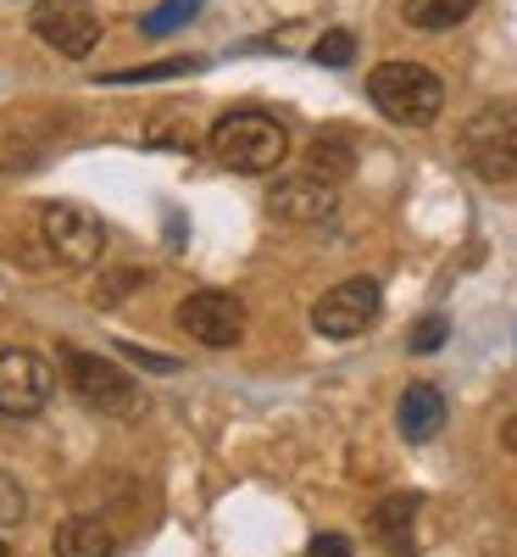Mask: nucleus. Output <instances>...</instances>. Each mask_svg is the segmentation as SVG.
<instances>
[{
    "mask_svg": "<svg viewBox=\"0 0 517 557\" xmlns=\"http://www.w3.org/2000/svg\"><path fill=\"white\" fill-rule=\"evenodd\" d=\"M106 246V228L96 212H84L73 201H45L39 207V262L62 268H89Z\"/></svg>",
    "mask_w": 517,
    "mask_h": 557,
    "instance_id": "20e7f679",
    "label": "nucleus"
},
{
    "mask_svg": "<svg viewBox=\"0 0 517 557\" xmlns=\"http://www.w3.org/2000/svg\"><path fill=\"white\" fill-rule=\"evenodd\" d=\"M0 557H7V541H0Z\"/></svg>",
    "mask_w": 517,
    "mask_h": 557,
    "instance_id": "5701e85b",
    "label": "nucleus"
},
{
    "mask_svg": "<svg viewBox=\"0 0 517 557\" xmlns=\"http://www.w3.org/2000/svg\"><path fill=\"white\" fill-rule=\"evenodd\" d=\"M123 357L128 362H146L151 374H173V368H178V357H156V351H139V346H123Z\"/></svg>",
    "mask_w": 517,
    "mask_h": 557,
    "instance_id": "412c9836",
    "label": "nucleus"
},
{
    "mask_svg": "<svg viewBox=\"0 0 517 557\" xmlns=\"http://www.w3.org/2000/svg\"><path fill=\"white\" fill-rule=\"evenodd\" d=\"M367 101L379 107L390 123H401V128H423V123L440 117L445 84L429 67H417V62H384V67L367 73Z\"/></svg>",
    "mask_w": 517,
    "mask_h": 557,
    "instance_id": "f03ea898",
    "label": "nucleus"
},
{
    "mask_svg": "<svg viewBox=\"0 0 517 557\" xmlns=\"http://www.w3.org/2000/svg\"><path fill=\"white\" fill-rule=\"evenodd\" d=\"M373 535H379L390 546V557H412V524H417V496H384L379 507H373Z\"/></svg>",
    "mask_w": 517,
    "mask_h": 557,
    "instance_id": "f8f14e48",
    "label": "nucleus"
},
{
    "mask_svg": "<svg viewBox=\"0 0 517 557\" xmlns=\"http://www.w3.org/2000/svg\"><path fill=\"white\" fill-rule=\"evenodd\" d=\"M445 335H451V330H445V318H423L417 330H412V351H440Z\"/></svg>",
    "mask_w": 517,
    "mask_h": 557,
    "instance_id": "aec40b11",
    "label": "nucleus"
},
{
    "mask_svg": "<svg viewBox=\"0 0 517 557\" xmlns=\"http://www.w3.org/2000/svg\"><path fill=\"white\" fill-rule=\"evenodd\" d=\"M201 57H167L151 67H128V73H101V84H156V78H178V73H196Z\"/></svg>",
    "mask_w": 517,
    "mask_h": 557,
    "instance_id": "dca6fc26",
    "label": "nucleus"
},
{
    "mask_svg": "<svg viewBox=\"0 0 517 557\" xmlns=\"http://www.w3.org/2000/svg\"><path fill=\"white\" fill-rule=\"evenodd\" d=\"M306 557H351V541H345V535H317V541L306 546Z\"/></svg>",
    "mask_w": 517,
    "mask_h": 557,
    "instance_id": "4be33fe9",
    "label": "nucleus"
},
{
    "mask_svg": "<svg viewBox=\"0 0 517 557\" xmlns=\"http://www.w3.org/2000/svg\"><path fill=\"white\" fill-rule=\"evenodd\" d=\"M56 391V368L39 351H0V412L7 418H34Z\"/></svg>",
    "mask_w": 517,
    "mask_h": 557,
    "instance_id": "0eeeda50",
    "label": "nucleus"
},
{
    "mask_svg": "<svg viewBox=\"0 0 517 557\" xmlns=\"http://www.w3.org/2000/svg\"><path fill=\"white\" fill-rule=\"evenodd\" d=\"M479 12V0H406V23L423 28V34H440V28H456Z\"/></svg>",
    "mask_w": 517,
    "mask_h": 557,
    "instance_id": "2eb2a0df",
    "label": "nucleus"
},
{
    "mask_svg": "<svg viewBox=\"0 0 517 557\" xmlns=\"http://www.w3.org/2000/svg\"><path fill=\"white\" fill-rule=\"evenodd\" d=\"M395 424H401V435H406V441H434V435H440V424H445V396H440L434 385H406Z\"/></svg>",
    "mask_w": 517,
    "mask_h": 557,
    "instance_id": "9b49d317",
    "label": "nucleus"
},
{
    "mask_svg": "<svg viewBox=\"0 0 517 557\" xmlns=\"http://www.w3.org/2000/svg\"><path fill=\"white\" fill-rule=\"evenodd\" d=\"M196 7H201V0H162V7H156L146 23H139V28H146L151 39H162V34H173V28L190 23V17H196Z\"/></svg>",
    "mask_w": 517,
    "mask_h": 557,
    "instance_id": "f3484780",
    "label": "nucleus"
},
{
    "mask_svg": "<svg viewBox=\"0 0 517 557\" xmlns=\"http://www.w3.org/2000/svg\"><path fill=\"white\" fill-rule=\"evenodd\" d=\"M23 485L12 480V474H0V530H12V524H23Z\"/></svg>",
    "mask_w": 517,
    "mask_h": 557,
    "instance_id": "6ab92c4d",
    "label": "nucleus"
},
{
    "mask_svg": "<svg viewBox=\"0 0 517 557\" xmlns=\"http://www.w3.org/2000/svg\"><path fill=\"white\" fill-rule=\"evenodd\" d=\"M462 162L490 184L517 178V101H495L467 117L462 128Z\"/></svg>",
    "mask_w": 517,
    "mask_h": 557,
    "instance_id": "7ed1b4c3",
    "label": "nucleus"
},
{
    "mask_svg": "<svg viewBox=\"0 0 517 557\" xmlns=\"http://www.w3.org/2000/svg\"><path fill=\"white\" fill-rule=\"evenodd\" d=\"M356 57V39L345 34V28H328L317 45H312V62H323V67H345Z\"/></svg>",
    "mask_w": 517,
    "mask_h": 557,
    "instance_id": "a211bd4d",
    "label": "nucleus"
},
{
    "mask_svg": "<svg viewBox=\"0 0 517 557\" xmlns=\"http://www.w3.org/2000/svg\"><path fill=\"white\" fill-rule=\"evenodd\" d=\"M178 330L190 341H201V346H212V351L240 346V335H245V301L228 296V290H196V296H184V307H178Z\"/></svg>",
    "mask_w": 517,
    "mask_h": 557,
    "instance_id": "423d86ee",
    "label": "nucleus"
},
{
    "mask_svg": "<svg viewBox=\"0 0 517 557\" xmlns=\"http://www.w3.org/2000/svg\"><path fill=\"white\" fill-rule=\"evenodd\" d=\"M267 207H273V218H285V223H328L335 218V184H323V178H312V173H301V178H285V184H273V196H267Z\"/></svg>",
    "mask_w": 517,
    "mask_h": 557,
    "instance_id": "9d476101",
    "label": "nucleus"
},
{
    "mask_svg": "<svg viewBox=\"0 0 517 557\" xmlns=\"http://www.w3.org/2000/svg\"><path fill=\"white\" fill-rule=\"evenodd\" d=\"M373 318H379V278H345V285H335L312 307V323L323 341H351Z\"/></svg>",
    "mask_w": 517,
    "mask_h": 557,
    "instance_id": "6e6552de",
    "label": "nucleus"
},
{
    "mask_svg": "<svg viewBox=\"0 0 517 557\" xmlns=\"http://www.w3.org/2000/svg\"><path fill=\"white\" fill-rule=\"evenodd\" d=\"M351 168H356V139L340 134V128L317 134V146H312V157H306V173L323 178V184H340V178H351Z\"/></svg>",
    "mask_w": 517,
    "mask_h": 557,
    "instance_id": "ddd939ff",
    "label": "nucleus"
},
{
    "mask_svg": "<svg viewBox=\"0 0 517 557\" xmlns=\"http://www.w3.org/2000/svg\"><path fill=\"white\" fill-rule=\"evenodd\" d=\"M212 157L228 168V173H273L278 162L290 157V134L278 117L267 112H228L217 128H212Z\"/></svg>",
    "mask_w": 517,
    "mask_h": 557,
    "instance_id": "f257e3e1",
    "label": "nucleus"
},
{
    "mask_svg": "<svg viewBox=\"0 0 517 557\" xmlns=\"http://www.w3.org/2000/svg\"><path fill=\"white\" fill-rule=\"evenodd\" d=\"M51 546H56V557H117V541L101 519H67Z\"/></svg>",
    "mask_w": 517,
    "mask_h": 557,
    "instance_id": "4468645a",
    "label": "nucleus"
},
{
    "mask_svg": "<svg viewBox=\"0 0 517 557\" xmlns=\"http://www.w3.org/2000/svg\"><path fill=\"white\" fill-rule=\"evenodd\" d=\"M34 34L62 57H89L101 39V17L84 7V0H39L34 12Z\"/></svg>",
    "mask_w": 517,
    "mask_h": 557,
    "instance_id": "1a4fd4ad",
    "label": "nucleus"
},
{
    "mask_svg": "<svg viewBox=\"0 0 517 557\" xmlns=\"http://www.w3.org/2000/svg\"><path fill=\"white\" fill-rule=\"evenodd\" d=\"M62 368H67V385L73 396L89 407V412H106V418H128L139 407V391L123 368L101 351H78V346H62Z\"/></svg>",
    "mask_w": 517,
    "mask_h": 557,
    "instance_id": "39448f33",
    "label": "nucleus"
}]
</instances>
